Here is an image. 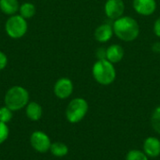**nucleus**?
<instances>
[{
    "mask_svg": "<svg viewBox=\"0 0 160 160\" xmlns=\"http://www.w3.org/2000/svg\"><path fill=\"white\" fill-rule=\"evenodd\" d=\"M114 35L112 24L111 23H102L98 25L94 33L95 39L99 43H106L108 42L112 36Z\"/></svg>",
    "mask_w": 160,
    "mask_h": 160,
    "instance_id": "nucleus-10",
    "label": "nucleus"
},
{
    "mask_svg": "<svg viewBox=\"0 0 160 160\" xmlns=\"http://www.w3.org/2000/svg\"><path fill=\"white\" fill-rule=\"evenodd\" d=\"M29 92L22 86L15 85L10 87L5 95L4 103L12 112H18L26 107L29 102Z\"/></svg>",
    "mask_w": 160,
    "mask_h": 160,
    "instance_id": "nucleus-3",
    "label": "nucleus"
},
{
    "mask_svg": "<svg viewBox=\"0 0 160 160\" xmlns=\"http://www.w3.org/2000/svg\"><path fill=\"white\" fill-rule=\"evenodd\" d=\"M50 152L52 153V156L56 158H63L68 154V147L63 142H56L52 143Z\"/></svg>",
    "mask_w": 160,
    "mask_h": 160,
    "instance_id": "nucleus-16",
    "label": "nucleus"
},
{
    "mask_svg": "<svg viewBox=\"0 0 160 160\" xmlns=\"http://www.w3.org/2000/svg\"><path fill=\"white\" fill-rule=\"evenodd\" d=\"M153 31H154V34L158 38H160V17H158L155 21V23H154V26H153Z\"/></svg>",
    "mask_w": 160,
    "mask_h": 160,
    "instance_id": "nucleus-22",
    "label": "nucleus"
},
{
    "mask_svg": "<svg viewBox=\"0 0 160 160\" xmlns=\"http://www.w3.org/2000/svg\"><path fill=\"white\" fill-rule=\"evenodd\" d=\"M126 160H148L144 152L140 150H130L126 157Z\"/></svg>",
    "mask_w": 160,
    "mask_h": 160,
    "instance_id": "nucleus-19",
    "label": "nucleus"
},
{
    "mask_svg": "<svg viewBox=\"0 0 160 160\" xmlns=\"http://www.w3.org/2000/svg\"><path fill=\"white\" fill-rule=\"evenodd\" d=\"M143 152L148 158L160 156V140L156 137H148L143 142Z\"/></svg>",
    "mask_w": 160,
    "mask_h": 160,
    "instance_id": "nucleus-11",
    "label": "nucleus"
},
{
    "mask_svg": "<svg viewBox=\"0 0 160 160\" xmlns=\"http://www.w3.org/2000/svg\"><path fill=\"white\" fill-rule=\"evenodd\" d=\"M30 144L33 149L38 153H46L50 151L52 142L49 136L43 131H34L30 136Z\"/></svg>",
    "mask_w": 160,
    "mask_h": 160,
    "instance_id": "nucleus-6",
    "label": "nucleus"
},
{
    "mask_svg": "<svg viewBox=\"0 0 160 160\" xmlns=\"http://www.w3.org/2000/svg\"><path fill=\"white\" fill-rule=\"evenodd\" d=\"M156 0H133L134 10L142 16H150L157 9Z\"/></svg>",
    "mask_w": 160,
    "mask_h": 160,
    "instance_id": "nucleus-9",
    "label": "nucleus"
},
{
    "mask_svg": "<svg viewBox=\"0 0 160 160\" xmlns=\"http://www.w3.org/2000/svg\"><path fill=\"white\" fill-rule=\"evenodd\" d=\"M107 59H98L92 68V75L95 81L101 85H110L116 79V70Z\"/></svg>",
    "mask_w": 160,
    "mask_h": 160,
    "instance_id": "nucleus-2",
    "label": "nucleus"
},
{
    "mask_svg": "<svg viewBox=\"0 0 160 160\" xmlns=\"http://www.w3.org/2000/svg\"><path fill=\"white\" fill-rule=\"evenodd\" d=\"M89 106L87 101L82 98H76L70 100L66 110V117L71 124L81 122L87 114Z\"/></svg>",
    "mask_w": 160,
    "mask_h": 160,
    "instance_id": "nucleus-4",
    "label": "nucleus"
},
{
    "mask_svg": "<svg viewBox=\"0 0 160 160\" xmlns=\"http://www.w3.org/2000/svg\"><path fill=\"white\" fill-rule=\"evenodd\" d=\"M105 15L111 20H117L124 16L125 3L123 0H107L104 5Z\"/></svg>",
    "mask_w": 160,
    "mask_h": 160,
    "instance_id": "nucleus-8",
    "label": "nucleus"
},
{
    "mask_svg": "<svg viewBox=\"0 0 160 160\" xmlns=\"http://www.w3.org/2000/svg\"><path fill=\"white\" fill-rule=\"evenodd\" d=\"M97 57L98 59H106V49L98 48L97 51Z\"/></svg>",
    "mask_w": 160,
    "mask_h": 160,
    "instance_id": "nucleus-23",
    "label": "nucleus"
},
{
    "mask_svg": "<svg viewBox=\"0 0 160 160\" xmlns=\"http://www.w3.org/2000/svg\"><path fill=\"white\" fill-rule=\"evenodd\" d=\"M8 65V57L7 55L0 51V70H3Z\"/></svg>",
    "mask_w": 160,
    "mask_h": 160,
    "instance_id": "nucleus-21",
    "label": "nucleus"
},
{
    "mask_svg": "<svg viewBox=\"0 0 160 160\" xmlns=\"http://www.w3.org/2000/svg\"><path fill=\"white\" fill-rule=\"evenodd\" d=\"M5 30L9 38L19 39L22 38L28 30L27 21L20 14L11 15L5 23Z\"/></svg>",
    "mask_w": 160,
    "mask_h": 160,
    "instance_id": "nucleus-5",
    "label": "nucleus"
},
{
    "mask_svg": "<svg viewBox=\"0 0 160 160\" xmlns=\"http://www.w3.org/2000/svg\"><path fill=\"white\" fill-rule=\"evenodd\" d=\"M42 107L36 101H30L25 107V114L31 121H38L42 117Z\"/></svg>",
    "mask_w": 160,
    "mask_h": 160,
    "instance_id": "nucleus-13",
    "label": "nucleus"
},
{
    "mask_svg": "<svg viewBox=\"0 0 160 160\" xmlns=\"http://www.w3.org/2000/svg\"><path fill=\"white\" fill-rule=\"evenodd\" d=\"M112 28L114 35L125 42L134 41L140 35V25L138 22L129 16H122L113 21Z\"/></svg>",
    "mask_w": 160,
    "mask_h": 160,
    "instance_id": "nucleus-1",
    "label": "nucleus"
},
{
    "mask_svg": "<svg viewBox=\"0 0 160 160\" xmlns=\"http://www.w3.org/2000/svg\"><path fill=\"white\" fill-rule=\"evenodd\" d=\"M18 0H0V10L8 16L14 15L19 11Z\"/></svg>",
    "mask_w": 160,
    "mask_h": 160,
    "instance_id": "nucleus-14",
    "label": "nucleus"
},
{
    "mask_svg": "<svg viewBox=\"0 0 160 160\" xmlns=\"http://www.w3.org/2000/svg\"><path fill=\"white\" fill-rule=\"evenodd\" d=\"M18 12L22 17H23L24 19L27 20V19H31L35 16V14L37 12V8L33 3L24 2L22 5H20Z\"/></svg>",
    "mask_w": 160,
    "mask_h": 160,
    "instance_id": "nucleus-15",
    "label": "nucleus"
},
{
    "mask_svg": "<svg viewBox=\"0 0 160 160\" xmlns=\"http://www.w3.org/2000/svg\"><path fill=\"white\" fill-rule=\"evenodd\" d=\"M8 134H9V129L8 125L0 122V144H2L7 141Z\"/></svg>",
    "mask_w": 160,
    "mask_h": 160,
    "instance_id": "nucleus-20",
    "label": "nucleus"
},
{
    "mask_svg": "<svg viewBox=\"0 0 160 160\" xmlns=\"http://www.w3.org/2000/svg\"><path fill=\"white\" fill-rule=\"evenodd\" d=\"M152 49H153V51H154L155 52H157V53L160 52V42H156V43H154L153 46H152Z\"/></svg>",
    "mask_w": 160,
    "mask_h": 160,
    "instance_id": "nucleus-24",
    "label": "nucleus"
},
{
    "mask_svg": "<svg viewBox=\"0 0 160 160\" xmlns=\"http://www.w3.org/2000/svg\"><path fill=\"white\" fill-rule=\"evenodd\" d=\"M74 85L70 79L63 77L56 81L53 86L54 95L60 99H66L69 98L73 93Z\"/></svg>",
    "mask_w": 160,
    "mask_h": 160,
    "instance_id": "nucleus-7",
    "label": "nucleus"
},
{
    "mask_svg": "<svg viewBox=\"0 0 160 160\" xmlns=\"http://www.w3.org/2000/svg\"><path fill=\"white\" fill-rule=\"evenodd\" d=\"M124 48L119 44H112L106 49V59L112 64L121 62L124 58Z\"/></svg>",
    "mask_w": 160,
    "mask_h": 160,
    "instance_id": "nucleus-12",
    "label": "nucleus"
},
{
    "mask_svg": "<svg viewBox=\"0 0 160 160\" xmlns=\"http://www.w3.org/2000/svg\"><path fill=\"white\" fill-rule=\"evenodd\" d=\"M151 125L153 129L160 134V106L157 107L151 116Z\"/></svg>",
    "mask_w": 160,
    "mask_h": 160,
    "instance_id": "nucleus-17",
    "label": "nucleus"
},
{
    "mask_svg": "<svg viewBox=\"0 0 160 160\" xmlns=\"http://www.w3.org/2000/svg\"><path fill=\"white\" fill-rule=\"evenodd\" d=\"M13 117V112L7 106L0 107V122L8 124Z\"/></svg>",
    "mask_w": 160,
    "mask_h": 160,
    "instance_id": "nucleus-18",
    "label": "nucleus"
}]
</instances>
